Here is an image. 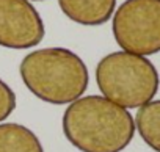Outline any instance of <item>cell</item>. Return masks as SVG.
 Wrapping results in <instances>:
<instances>
[{
    "instance_id": "obj_6",
    "label": "cell",
    "mask_w": 160,
    "mask_h": 152,
    "mask_svg": "<svg viewBox=\"0 0 160 152\" xmlns=\"http://www.w3.org/2000/svg\"><path fill=\"white\" fill-rule=\"evenodd\" d=\"M66 17L80 25L96 27L110 21L116 0H58Z\"/></svg>"
},
{
    "instance_id": "obj_5",
    "label": "cell",
    "mask_w": 160,
    "mask_h": 152,
    "mask_svg": "<svg viewBox=\"0 0 160 152\" xmlns=\"http://www.w3.org/2000/svg\"><path fill=\"white\" fill-rule=\"evenodd\" d=\"M46 35L44 22L28 0H0V46L32 49Z\"/></svg>"
},
{
    "instance_id": "obj_8",
    "label": "cell",
    "mask_w": 160,
    "mask_h": 152,
    "mask_svg": "<svg viewBox=\"0 0 160 152\" xmlns=\"http://www.w3.org/2000/svg\"><path fill=\"white\" fill-rule=\"evenodd\" d=\"M135 129L152 150L160 152V101H151L138 108Z\"/></svg>"
},
{
    "instance_id": "obj_3",
    "label": "cell",
    "mask_w": 160,
    "mask_h": 152,
    "mask_svg": "<svg viewBox=\"0 0 160 152\" xmlns=\"http://www.w3.org/2000/svg\"><path fill=\"white\" fill-rule=\"evenodd\" d=\"M96 82L105 99L122 108H140L151 102L160 85L155 66L141 55L112 52L96 67Z\"/></svg>"
},
{
    "instance_id": "obj_4",
    "label": "cell",
    "mask_w": 160,
    "mask_h": 152,
    "mask_svg": "<svg viewBox=\"0 0 160 152\" xmlns=\"http://www.w3.org/2000/svg\"><path fill=\"white\" fill-rule=\"evenodd\" d=\"M113 36L129 53L160 52V0H126L113 16Z\"/></svg>"
},
{
    "instance_id": "obj_2",
    "label": "cell",
    "mask_w": 160,
    "mask_h": 152,
    "mask_svg": "<svg viewBox=\"0 0 160 152\" xmlns=\"http://www.w3.org/2000/svg\"><path fill=\"white\" fill-rule=\"evenodd\" d=\"M21 79L32 94L47 104L63 105L80 99L88 88V67L77 53L64 47L30 52L19 66Z\"/></svg>"
},
{
    "instance_id": "obj_10",
    "label": "cell",
    "mask_w": 160,
    "mask_h": 152,
    "mask_svg": "<svg viewBox=\"0 0 160 152\" xmlns=\"http://www.w3.org/2000/svg\"><path fill=\"white\" fill-rule=\"evenodd\" d=\"M38 2H41V0H38Z\"/></svg>"
},
{
    "instance_id": "obj_1",
    "label": "cell",
    "mask_w": 160,
    "mask_h": 152,
    "mask_svg": "<svg viewBox=\"0 0 160 152\" xmlns=\"http://www.w3.org/2000/svg\"><path fill=\"white\" fill-rule=\"evenodd\" d=\"M63 133L80 152H121L133 140L135 121L127 108L93 94L69 104Z\"/></svg>"
},
{
    "instance_id": "obj_9",
    "label": "cell",
    "mask_w": 160,
    "mask_h": 152,
    "mask_svg": "<svg viewBox=\"0 0 160 152\" xmlns=\"http://www.w3.org/2000/svg\"><path fill=\"white\" fill-rule=\"evenodd\" d=\"M16 108V94L14 91L0 79V122L5 121Z\"/></svg>"
},
{
    "instance_id": "obj_7",
    "label": "cell",
    "mask_w": 160,
    "mask_h": 152,
    "mask_svg": "<svg viewBox=\"0 0 160 152\" xmlns=\"http://www.w3.org/2000/svg\"><path fill=\"white\" fill-rule=\"evenodd\" d=\"M0 152H44L36 133L18 122L0 124Z\"/></svg>"
}]
</instances>
